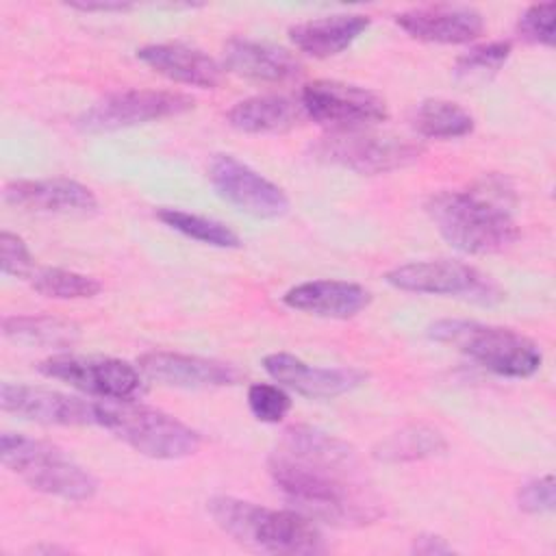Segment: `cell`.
Listing matches in <instances>:
<instances>
[{
	"label": "cell",
	"instance_id": "cell-1",
	"mask_svg": "<svg viewBox=\"0 0 556 556\" xmlns=\"http://www.w3.org/2000/svg\"><path fill=\"white\" fill-rule=\"evenodd\" d=\"M278 491L313 521L330 526H365L380 517L378 502L358 478L352 445L311 426L282 432L267 460Z\"/></svg>",
	"mask_w": 556,
	"mask_h": 556
},
{
	"label": "cell",
	"instance_id": "cell-2",
	"mask_svg": "<svg viewBox=\"0 0 556 556\" xmlns=\"http://www.w3.org/2000/svg\"><path fill=\"white\" fill-rule=\"evenodd\" d=\"M208 515L235 541L274 554H319L324 534L311 517L291 508H267L248 500L217 495L206 502Z\"/></svg>",
	"mask_w": 556,
	"mask_h": 556
},
{
	"label": "cell",
	"instance_id": "cell-3",
	"mask_svg": "<svg viewBox=\"0 0 556 556\" xmlns=\"http://www.w3.org/2000/svg\"><path fill=\"white\" fill-rule=\"evenodd\" d=\"M434 228L465 254H495L510 248L519 228L510 213L482 191H439L426 202Z\"/></svg>",
	"mask_w": 556,
	"mask_h": 556
},
{
	"label": "cell",
	"instance_id": "cell-4",
	"mask_svg": "<svg viewBox=\"0 0 556 556\" xmlns=\"http://www.w3.org/2000/svg\"><path fill=\"white\" fill-rule=\"evenodd\" d=\"M428 334L439 343L456 348L480 367L506 378H530L543 363V354L532 339L504 326L439 319L428 328Z\"/></svg>",
	"mask_w": 556,
	"mask_h": 556
},
{
	"label": "cell",
	"instance_id": "cell-5",
	"mask_svg": "<svg viewBox=\"0 0 556 556\" xmlns=\"http://www.w3.org/2000/svg\"><path fill=\"white\" fill-rule=\"evenodd\" d=\"M96 424L143 456L176 460L198 452L200 434L180 419L135 400L96 402Z\"/></svg>",
	"mask_w": 556,
	"mask_h": 556
},
{
	"label": "cell",
	"instance_id": "cell-6",
	"mask_svg": "<svg viewBox=\"0 0 556 556\" xmlns=\"http://www.w3.org/2000/svg\"><path fill=\"white\" fill-rule=\"evenodd\" d=\"M0 458L9 471L41 493L67 502H87L98 491V480L52 443L20 432H2Z\"/></svg>",
	"mask_w": 556,
	"mask_h": 556
},
{
	"label": "cell",
	"instance_id": "cell-7",
	"mask_svg": "<svg viewBox=\"0 0 556 556\" xmlns=\"http://www.w3.org/2000/svg\"><path fill=\"white\" fill-rule=\"evenodd\" d=\"M313 152L326 163H334L358 174H384L415 163L421 156L424 146L395 135L334 130L321 137Z\"/></svg>",
	"mask_w": 556,
	"mask_h": 556
},
{
	"label": "cell",
	"instance_id": "cell-8",
	"mask_svg": "<svg viewBox=\"0 0 556 556\" xmlns=\"http://www.w3.org/2000/svg\"><path fill=\"white\" fill-rule=\"evenodd\" d=\"M46 378L67 382L70 387L100 400L126 402L143 393V378L137 367L111 356L56 354L37 365Z\"/></svg>",
	"mask_w": 556,
	"mask_h": 556
},
{
	"label": "cell",
	"instance_id": "cell-9",
	"mask_svg": "<svg viewBox=\"0 0 556 556\" xmlns=\"http://www.w3.org/2000/svg\"><path fill=\"white\" fill-rule=\"evenodd\" d=\"M384 280L400 291L465 298L480 304H491L502 298L500 289L489 280V276L467 263L452 258L404 263L387 271Z\"/></svg>",
	"mask_w": 556,
	"mask_h": 556
},
{
	"label": "cell",
	"instance_id": "cell-10",
	"mask_svg": "<svg viewBox=\"0 0 556 556\" xmlns=\"http://www.w3.org/2000/svg\"><path fill=\"white\" fill-rule=\"evenodd\" d=\"M193 109V98L165 89H126L104 96L78 117L85 132H109L130 128L165 117H174Z\"/></svg>",
	"mask_w": 556,
	"mask_h": 556
},
{
	"label": "cell",
	"instance_id": "cell-11",
	"mask_svg": "<svg viewBox=\"0 0 556 556\" xmlns=\"http://www.w3.org/2000/svg\"><path fill=\"white\" fill-rule=\"evenodd\" d=\"M300 102L308 119L337 130H358L389 115L382 96L343 80H313L304 85Z\"/></svg>",
	"mask_w": 556,
	"mask_h": 556
},
{
	"label": "cell",
	"instance_id": "cell-12",
	"mask_svg": "<svg viewBox=\"0 0 556 556\" xmlns=\"http://www.w3.org/2000/svg\"><path fill=\"white\" fill-rule=\"evenodd\" d=\"M208 180L217 195L252 217L276 219L289 211L285 191L232 154H215L211 159Z\"/></svg>",
	"mask_w": 556,
	"mask_h": 556
},
{
	"label": "cell",
	"instance_id": "cell-13",
	"mask_svg": "<svg viewBox=\"0 0 556 556\" xmlns=\"http://www.w3.org/2000/svg\"><path fill=\"white\" fill-rule=\"evenodd\" d=\"M0 404L4 413L48 426H87L96 424V402L20 382H2Z\"/></svg>",
	"mask_w": 556,
	"mask_h": 556
},
{
	"label": "cell",
	"instance_id": "cell-14",
	"mask_svg": "<svg viewBox=\"0 0 556 556\" xmlns=\"http://www.w3.org/2000/svg\"><path fill=\"white\" fill-rule=\"evenodd\" d=\"M137 365L146 378L182 389L228 387L243 378V371L232 363L180 352H148L137 358Z\"/></svg>",
	"mask_w": 556,
	"mask_h": 556
},
{
	"label": "cell",
	"instance_id": "cell-15",
	"mask_svg": "<svg viewBox=\"0 0 556 556\" xmlns=\"http://www.w3.org/2000/svg\"><path fill=\"white\" fill-rule=\"evenodd\" d=\"M263 367L280 387H287L304 397H337L356 389L365 380V374L358 369L315 367L287 352L267 354L263 358Z\"/></svg>",
	"mask_w": 556,
	"mask_h": 556
},
{
	"label": "cell",
	"instance_id": "cell-16",
	"mask_svg": "<svg viewBox=\"0 0 556 556\" xmlns=\"http://www.w3.org/2000/svg\"><path fill=\"white\" fill-rule=\"evenodd\" d=\"M395 24L415 39L430 43H467L482 35L484 17L467 4H428L402 11Z\"/></svg>",
	"mask_w": 556,
	"mask_h": 556
},
{
	"label": "cell",
	"instance_id": "cell-17",
	"mask_svg": "<svg viewBox=\"0 0 556 556\" xmlns=\"http://www.w3.org/2000/svg\"><path fill=\"white\" fill-rule=\"evenodd\" d=\"M4 202L26 211L61 215H91L98 208L93 191L70 178L13 180L4 187Z\"/></svg>",
	"mask_w": 556,
	"mask_h": 556
},
{
	"label": "cell",
	"instance_id": "cell-18",
	"mask_svg": "<svg viewBox=\"0 0 556 556\" xmlns=\"http://www.w3.org/2000/svg\"><path fill=\"white\" fill-rule=\"evenodd\" d=\"M371 295L365 287L348 280H308L291 287L282 302L293 308L317 317L348 319L361 313L369 304Z\"/></svg>",
	"mask_w": 556,
	"mask_h": 556
},
{
	"label": "cell",
	"instance_id": "cell-19",
	"mask_svg": "<svg viewBox=\"0 0 556 556\" xmlns=\"http://www.w3.org/2000/svg\"><path fill=\"white\" fill-rule=\"evenodd\" d=\"M137 59L174 83L211 89L222 80V65L187 43H150L137 50Z\"/></svg>",
	"mask_w": 556,
	"mask_h": 556
},
{
	"label": "cell",
	"instance_id": "cell-20",
	"mask_svg": "<svg viewBox=\"0 0 556 556\" xmlns=\"http://www.w3.org/2000/svg\"><path fill=\"white\" fill-rule=\"evenodd\" d=\"M224 67L237 76L261 83H287L302 72V63L289 50L243 37H235L226 43Z\"/></svg>",
	"mask_w": 556,
	"mask_h": 556
},
{
	"label": "cell",
	"instance_id": "cell-21",
	"mask_svg": "<svg viewBox=\"0 0 556 556\" xmlns=\"http://www.w3.org/2000/svg\"><path fill=\"white\" fill-rule=\"evenodd\" d=\"M369 17L363 13H334L306 20L289 28V39L300 52L315 59H328L352 46L367 28Z\"/></svg>",
	"mask_w": 556,
	"mask_h": 556
},
{
	"label": "cell",
	"instance_id": "cell-22",
	"mask_svg": "<svg viewBox=\"0 0 556 556\" xmlns=\"http://www.w3.org/2000/svg\"><path fill=\"white\" fill-rule=\"evenodd\" d=\"M228 124L241 132L267 135L285 132L300 126L306 119L300 100L287 96H252L237 102L228 115Z\"/></svg>",
	"mask_w": 556,
	"mask_h": 556
},
{
	"label": "cell",
	"instance_id": "cell-23",
	"mask_svg": "<svg viewBox=\"0 0 556 556\" xmlns=\"http://www.w3.org/2000/svg\"><path fill=\"white\" fill-rule=\"evenodd\" d=\"M7 339L22 345L70 348L78 339V326L50 315H11L2 321Z\"/></svg>",
	"mask_w": 556,
	"mask_h": 556
},
{
	"label": "cell",
	"instance_id": "cell-24",
	"mask_svg": "<svg viewBox=\"0 0 556 556\" xmlns=\"http://www.w3.org/2000/svg\"><path fill=\"white\" fill-rule=\"evenodd\" d=\"M413 126L421 137L456 139L473 130V117L458 102L445 98H428L415 106Z\"/></svg>",
	"mask_w": 556,
	"mask_h": 556
},
{
	"label": "cell",
	"instance_id": "cell-25",
	"mask_svg": "<svg viewBox=\"0 0 556 556\" xmlns=\"http://www.w3.org/2000/svg\"><path fill=\"white\" fill-rule=\"evenodd\" d=\"M447 450L445 437L430 426H406L391 437H387L376 450L374 456L387 463H406L439 456Z\"/></svg>",
	"mask_w": 556,
	"mask_h": 556
},
{
	"label": "cell",
	"instance_id": "cell-26",
	"mask_svg": "<svg viewBox=\"0 0 556 556\" xmlns=\"http://www.w3.org/2000/svg\"><path fill=\"white\" fill-rule=\"evenodd\" d=\"M156 217L172 230H176L193 241H200V243H206L213 248H239L241 245L239 235L217 219L195 215V213H189L182 208H172V206L159 208Z\"/></svg>",
	"mask_w": 556,
	"mask_h": 556
},
{
	"label": "cell",
	"instance_id": "cell-27",
	"mask_svg": "<svg viewBox=\"0 0 556 556\" xmlns=\"http://www.w3.org/2000/svg\"><path fill=\"white\" fill-rule=\"evenodd\" d=\"M30 278V285L37 293L54 300H87L98 295L102 289V285L93 276L61 267L39 269Z\"/></svg>",
	"mask_w": 556,
	"mask_h": 556
},
{
	"label": "cell",
	"instance_id": "cell-28",
	"mask_svg": "<svg viewBox=\"0 0 556 556\" xmlns=\"http://www.w3.org/2000/svg\"><path fill=\"white\" fill-rule=\"evenodd\" d=\"M510 41H489L473 46L463 56H458L454 65V76L467 85L482 83L502 70V65L510 56Z\"/></svg>",
	"mask_w": 556,
	"mask_h": 556
},
{
	"label": "cell",
	"instance_id": "cell-29",
	"mask_svg": "<svg viewBox=\"0 0 556 556\" xmlns=\"http://www.w3.org/2000/svg\"><path fill=\"white\" fill-rule=\"evenodd\" d=\"M248 406L256 419L278 424L291 410V397L280 384L254 382L248 389Z\"/></svg>",
	"mask_w": 556,
	"mask_h": 556
},
{
	"label": "cell",
	"instance_id": "cell-30",
	"mask_svg": "<svg viewBox=\"0 0 556 556\" xmlns=\"http://www.w3.org/2000/svg\"><path fill=\"white\" fill-rule=\"evenodd\" d=\"M554 15H556L554 2L532 4L521 13L517 30L530 43L554 46Z\"/></svg>",
	"mask_w": 556,
	"mask_h": 556
},
{
	"label": "cell",
	"instance_id": "cell-31",
	"mask_svg": "<svg viewBox=\"0 0 556 556\" xmlns=\"http://www.w3.org/2000/svg\"><path fill=\"white\" fill-rule=\"evenodd\" d=\"M0 265L4 276H13V278L33 276L35 258L20 235L9 230L0 232Z\"/></svg>",
	"mask_w": 556,
	"mask_h": 556
},
{
	"label": "cell",
	"instance_id": "cell-32",
	"mask_svg": "<svg viewBox=\"0 0 556 556\" xmlns=\"http://www.w3.org/2000/svg\"><path fill=\"white\" fill-rule=\"evenodd\" d=\"M517 504L521 510L530 515L552 513L556 504V491H554V478L543 476L526 482L517 493Z\"/></svg>",
	"mask_w": 556,
	"mask_h": 556
},
{
	"label": "cell",
	"instance_id": "cell-33",
	"mask_svg": "<svg viewBox=\"0 0 556 556\" xmlns=\"http://www.w3.org/2000/svg\"><path fill=\"white\" fill-rule=\"evenodd\" d=\"M415 552L419 554H450L454 552L452 545L445 543V539L434 534H421L415 539Z\"/></svg>",
	"mask_w": 556,
	"mask_h": 556
},
{
	"label": "cell",
	"instance_id": "cell-34",
	"mask_svg": "<svg viewBox=\"0 0 556 556\" xmlns=\"http://www.w3.org/2000/svg\"><path fill=\"white\" fill-rule=\"evenodd\" d=\"M70 7L78 9V11H104V13L132 9V4H128V2H70Z\"/></svg>",
	"mask_w": 556,
	"mask_h": 556
}]
</instances>
